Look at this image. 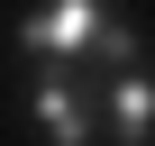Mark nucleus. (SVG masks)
<instances>
[{
    "label": "nucleus",
    "mask_w": 155,
    "mask_h": 146,
    "mask_svg": "<svg viewBox=\"0 0 155 146\" xmlns=\"http://www.w3.org/2000/svg\"><path fill=\"white\" fill-rule=\"evenodd\" d=\"M18 46L28 55H110V64H137V37H119L110 28V9L101 0H37V9L18 18Z\"/></svg>",
    "instance_id": "obj_1"
},
{
    "label": "nucleus",
    "mask_w": 155,
    "mask_h": 146,
    "mask_svg": "<svg viewBox=\"0 0 155 146\" xmlns=\"http://www.w3.org/2000/svg\"><path fill=\"white\" fill-rule=\"evenodd\" d=\"M110 119H119L128 137H146V128H155V82H146V73H119V91H110Z\"/></svg>",
    "instance_id": "obj_3"
},
{
    "label": "nucleus",
    "mask_w": 155,
    "mask_h": 146,
    "mask_svg": "<svg viewBox=\"0 0 155 146\" xmlns=\"http://www.w3.org/2000/svg\"><path fill=\"white\" fill-rule=\"evenodd\" d=\"M37 119H46L55 146H82V137H91V110H82V91H73L64 73H46V82H37Z\"/></svg>",
    "instance_id": "obj_2"
}]
</instances>
